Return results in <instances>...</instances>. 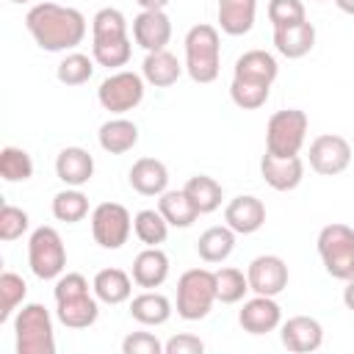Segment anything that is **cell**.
Wrapping results in <instances>:
<instances>
[{
  "label": "cell",
  "mask_w": 354,
  "mask_h": 354,
  "mask_svg": "<svg viewBox=\"0 0 354 354\" xmlns=\"http://www.w3.org/2000/svg\"><path fill=\"white\" fill-rule=\"evenodd\" d=\"M260 174L263 180L274 188V191H293L301 180H304V163L299 155L290 158H277L271 152H266L260 158Z\"/></svg>",
  "instance_id": "obj_16"
},
{
  "label": "cell",
  "mask_w": 354,
  "mask_h": 354,
  "mask_svg": "<svg viewBox=\"0 0 354 354\" xmlns=\"http://www.w3.org/2000/svg\"><path fill=\"white\" fill-rule=\"evenodd\" d=\"M53 216L58 221H66V224H77L88 216V196L80 191V188H66V191H58L53 196Z\"/></svg>",
  "instance_id": "obj_31"
},
{
  "label": "cell",
  "mask_w": 354,
  "mask_h": 354,
  "mask_svg": "<svg viewBox=\"0 0 354 354\" xmlns=\"http://www.w3.org/2000/svg\"><path fill=\"white\" fill-rule=\"evenodd\" d=\"M55 174L64 185L80 188L94 177V158L83 147H66L55 158Z\"/></svg>",
  "instance_id": "obj_17"
},
{
  "label": "cell",
  "mask_w": 354,
  "mask_h": 354,
  "mask_svg": "<svg viewBox=\"0 0 354 354\" xmlns=\"http://www.w3.org/2000/svg\"><path fill=\"white\" fill-rule=\"evenodd\" d=\"M213 274H216V301H221V304H238L246 296L249 279H246L243 271L227 266V268H218Z\"/></svg>",
  "instance_id": "obj_35"
},
{
  "label": "cell",
  "mask_w": 354,
  "mask_h": 354,
  "mask_svg": "<svg viewBox=\"0 0 354 354\" xmlns=\"http://www.w3.org/2000/svg\"><path fill=\"white\" fill-rule=\"evenodd\" d=\"M91 288H94V296L100 301H105V304H122V301H127L133 296V279L122 268H102V271H97Z\"/></svg>",
  "instance_id": "obj_25"
},
{
  "label": "cell",
  "mask_w": 354,
  "mask_h": 354,
  "mask_svg": "<svg viewBox=\"0 0 354 354\" xmlns=\"http://www.w3.org/2000/svg\"><path fill=\"white\" fill-rule=\"evenodd\" d=\"M224 221L238 235H252L266 224V205L252 194H241L224 207Z\"/></svg>",
  "instance_id": "obj_13"
},
{
  "label": "cell",
  "mask_w": 354,
  "mask_h": 354,
  "mask_svg": "<svg viewBox=\"0 0 354 354\" xmlns=\"http://www.w3.org/2000/svg\"><path fill=\"white\" fill-rule=\"evenodd\" d=\"M315 3H324V0H315Z\"/></svg>",
  "instance_id": "obj_49"
},
{
  "label": "cell",
  "mask_w": 354,
  "mask_h": 354,
  "mask_svg": "<svg viewBox=\"0 0 354 354\" xmlns=\"http://www.w3.org/2000/svg\"><path fill=\"white\" fill-rule=\"evenodd\" d=\"M343 304L354 313V277H351V279H346V288H343Z\"/></svg>",
  "instance_id": "obj_46"
},
{
  "label": "cell",
  "mask_w": 354,
  "mask_h": 354,
  "mask_svg": "<svg viewBox=\"0 0 354 354\" xmlns=\"http://www.w3.org/2000/svg\"><path fill=\"white\" fill-rule=\"evenodd\" d=\"M28 285L19 274L14 271H3L0 274V321H8L11 313L25 301Z\"/></svg>",
  "instance_id": "obj_37"
},
{
  "label": "cell",
  "mask_w": 354,
  "mask_h": 354,
  "mask_svg": "<svg viewBox=\"0 0 354 354\" xmlns=\"http://www.w3.org/2000/svg\"><path fill=\"white\" fill-rule=\"evenodd\" d=\"M268 91H271V86L241 80V77H232V83H230V97H232V102L241 111H257V108H263L266 100H268Z\"/></svg>",
  "instance_id": "obj_36"
},
{
  "label": "cell",
  "mask_w": 354,
  "mask_h": 354,
  "mask_svg": "<svg viewBox=\"0 0 354 354\" xmlns=\"http://www.w3.org/2000/svg\"><path fill=\"white\" fill-rule=\"evenodd\" d=\"M91 75H94V58H88L83 53H69L55 69V77L64 86H83Z\"/></svg>",
  "instance_id": "obj_38"
},
{
  "label": "cell",
  "mask_w": 354,
  "mask_h": 354,
  "mask_svg": "<svg viewBox=\"0 0 354 354\" xmlns=\"http://www.w3.org/2000/svg\"><path fill=\"white\" fill-rule=\"evenodd\" d=\"M141 6V11H163L171 0H136Z\"/></svg>",
  "instance_id": "obj_45"
},
{
  "label": "cell",
  "mask_w": 354,
  "mask_h": 354,
  "mask_svg": "<svg viewBox=\"0 0 354 354\" xmlns=\"http://www.w3.org/2000/svg\"><path fill=\"white\" fill-rule=\"evenodd\" d=\"M205 343L196 335H174L163 343V354H202Z\"/></svg>",
  "instance_id": "obj_44"
},
{
  "label": "cell",
  "mask_w": 354,
  "mask_h": 354,
  "mask_svg": "<svg viewBox=\"0 0 354 354\" xmlns=\"http://www.w3.org/2000/svg\"><path fill=\"white\" fill-rule=\"evenodd\" d=\"M130 185L141 196H160L169 185V169L158 158H138L130 166Z\"/></svg>",
  "instance_id": "obj_19"
},
{
  "label": "cell",
  "mask_w": 354,
  "mask_h": 354,
  "mask_svg": "<svg viewBox=\"0 0 354 354\" xmlns=\"http://www.w3.org/2000/svg\"><path fill=\"white\" fill-rule=\"evenodd\" d=\"M133 39L147 53L166 50L171 39V19L166 17V11H141L133 19Z\"/></svg>",
  "instance_id": "obj_15"
},
{
  "label": "cell",
  "mask_w": 354,
  "mask_h": 354,
  "mask_svg": "<svg viewBox=\"0 0 354 354\" xmlns=\"http://www.w3.org/2000/svg\"><path fill=\"white\" fill-rule=\"evenodd\" d=\"M235 230H230L227 224L224 227H210V230H205L202 235H199V241H196V252H199V257L205 260V263H224L230 254H232V249H235Z\"/></svg>",
  "instance_id": "obj_28"
},
{
  "label": "cell",
  "mask_w": 354,
  "mask_h": 354,
  "mask_svg": "<svg viewBox=\"0 0 354 354\" xmlns=\"http://www.w3.org/2000/svg\"><path fill=\"white\" fill-rule=\"evenodd\" d=\"M53 293H55V301H66V299H75V296H86V293H88V279H86L83 274H77V271L61 274L58 282H55V288H53Z\"/></svg>",
  "instance_id": "obj_42"
},
{
  "label": "cell",
  "mask_w": 354,
  "mask_h": 354,
  "mask_svg": "<svg viewBox=\"0 0 354 354\" xmlns=\"http://www.w3.org/2000/svg\"><path fill=\"white\" fill-rule=\"evenodd\" d=\"M28 266L39 279H58L66 268V249L55 227H36L28 241Z\"/></svg>",
  "instance_id": "obj_7"
},
{
  "label": "cell",
  "mask_w": 354,
  "mask_h": 354,
  "mask_svg": "<svg viewBox=\"0 0 354 354\" xmlns=\"http://www.w3.org/2000/svg\"><path fill=\"white\" fill-rule=\"evenodd\" d=\"M238 324L249 335H268L282 324V307L274 301V296L254 293V299L243 301V307L238 313Z\"/></svg>",
  "instance_id": "obj_12"
},
{
  "label": "cell",
  "mask_w": 354,
  "mask_h": 354,
  "mask_svg": "<svg viewBox=\"0 0 354 354\" xmlns=\"http://www.w3.org/2000/svg\"><path fill=\"white\" fill-rule=\"evenodd\" d=\"M185 72L194 83H213L221 72V41L218 30L207 22L194 25L185 33Z\"/></svg>",
  "instance_id": "obj_2"
},
{
  "label": "cell",
  "mask_w": 354,
  "mask_h": 354,
  "mask_svg": "<svg viewBox=\"0 0 354 354\" xmlns=\"http://www.w3.org/2000/svg\"><path fill=\"white\" fill-rule=\"evenodd\" d=\"M133 232L144 246H158L169 235V221L163 218L160 210H138L133 218Z\"/></svg>",
  "instance_id": "obj_33"
},
{
  "label": "cell",
  "mask_w": 354,
  "mask_h": 354,
  "mask_svg": "<svg viewBox=\"0 0 354 354\" xmlns=\"http://www.w3.org/2000/svg\"><path fill=\"white\" fill-rule=\"evenodd\" d=\"M127 39V19L119 8H100L91 19V41H116Z\"/></svg>",
  "instance_id": "obj_32"
},
{
  "label": "cell",
  "mask_w": 354,
  "mask_h": 354,
  "mask_svg": "<svg viewBox=\"0 0 354 354\" xmlns=\"http://www.w3.org/2000/svg\"><path fill=\"white\" fill-rule=\"evenodd\" d=\"M28 227H30V218L22 207L3 205V210H0V241H17L28 232Z\"/></svg>",
  "instance_id": "obj_41"
},
{
  "label": "cell",
  "mask_w": 354,
  "mask_h": 354,
  "mask_svg": "<svg viewBox=\"0 0 354 354\" xmlns=\"http://www.w3.org/2000/svg\"><path fill=\"white\" fill-rule=\"evenodd\" d=\"M158 210L163 213V218L169 221V227H191L199 218V210L194 207V202L188 199L185 191H163L158 199Z\"/></svg>",
  "instance_id": "obj_29"
},
{
  "label": "cell",
  "mask_w": 354,
  "mask_h": 354,
  "mask_svg": "<svg viewBox=\"0 0 354 354\" xmlns=\"http://www.w3.org/2000/svg\"><path fill=\"white\" fill-rule=\"evenodd\" d=\"M307 127H310V119L299 108H285V111L271 113L268 127H266V152L277 158L299 155L307 138Z\"/></svg>",
  "instance_id": "obj_6"
},
{
  "label": "cell",
  "mask_w": 354,
  "mask_h": 354,
  "mask_svg": "<svg viewBox=\"0 0 354 354\" xmlns=\"http://www.w3.org/2000/svg\"><path fill=\"white\" fill-rule=\"evenodd\" d=\"M216 301V274L207 268H188L177 279V315L202 321Z\"/></svg>",
  "instance_id": "obj_5"
},
{
  "label": "cell",
  "mask_w": 354,
  "mask_h": 354,
  "mask_svg": "<svg viewBox=\"0 0 354 354\" xmlns=\"http://www.w3.org/2000/svg\"><path fill=\"white\" fill-rule=\"evenodd\" d=\"M335 6H337L343 14H351V17H354V0H335Z\"/></svg>",
  "instance_id": "obj_47"
},
{
  "label": "cell",
  "mask_w": 354,
  "mask_h": 354,
  "mask_svg": "<svg viewBox=\"0 0 354 354\" xmlns=\"http://www.w3.org/2000/svg\"><path fill=\"white\" fill-rule=\"evenodd\" d=\"M282 346L296 354L318 351L324 343V326L310 315H293L282 324Z\"/></svg>",
  "instance_id": "obj_14"
},
{
  "label": "cell",
  "mask_w": 354,
  "mask_h": 354,
  "mask_svg": "<svg viewBox=\"0 0 354 354\" xmlns=\"http://www.w3.org/2000/svg\"><path fill=\"white\" fill-rule=\"evenodd\" d=\"M25 28L33 41L47 53H64L83 41L86 17L72 6L58 3H36L25 14Z\"/></svg>",
  "instance_id": "obj_1"
},
{
  "label": "cell",
  "mask_w": 354,
  "mask_h": 354,
  "mask_svg": "<svg viewBox=\"0 0 354 354\" xmlns=\"http://www.w3.org/2000/svg\"><path fill=\"white\" fill-rule=\"evenodd\" d=\"M100 299L97 296H91V293H86V296H75V299H66V301H55V315H58V321L64 324V326H69V329H86V326H91L94 321H97V315H100V304H97Z\"/></svg>",
  "instance_id": "obj_26"
},
{
  "label": "cell",
  "mask_w": 354,
  "mask_h": 354,
  "mask_svg": "<svg viewBox=\"0 0 354 354\" xmlns=\"http://www.w3.org/2000/svg\"><path fill=\"white\" fill-rule=\"evenodd\" d=\"M351 163V147L343 136H335V133H324L318 138H313L310 144V166L313 171L324 174V177H332V174H340L346 171Z\"/></svg>",
  "instance_id": "obj_10"
},
{
  "label": "cell",
  "mask_w": 354,
  "mask_h": 354,
  "mask_svg": "<svg viewBox=\"0 0 354 354\" xmlns=\"http://www.w3.org/2000/svg\"><path fill=\"white\" fill-rule=\"evenodd\" d=\"M274 47L285 58H304L315 47V28L313 22H299L290 28H277L274 30Z\"/></svg>",
  "instance_id": "obj_21"
},
{
  "label": "cell",
  "mask_w": 354,
  "mask_h": 354,
  "mask_svg": "<svg viewBox=\"0 0 354 354\" xmlns=\"http://www.w3.org/2000/svg\"><path fill=\"white\" fill-rule=\"evenodd\" d=\"M130 315L144 326H160L171 318V301L158 290H144L130 301Z\"/></svg>",
  "instance_id": "obj_27"
},
{
  "label": "cell",
  "mask_w": 354,
  "mask_h": 354,
  "mask_svg": "<svg viewBox=\"0 0 354 354\" xmlns=\"http://www.w3.org/2000/svg\"><path fill=\"white\" fill-rule=\"evenodd\" d=\"M141 75L149 86L166 88V86L177 83V77L183 75V64L169 50H155V53H147V58L141 64Z\"/></svg>",
  "instance_id": "obj_22"
},
{
  "label": "cell",
  "mask_w": 354,
  "mask_h": 354,
  "mask_svg": "<svg viewBox=\"0 0 354 354\" xmlns=\"http://www.w3.org/2000/svg\"><path fill=\"white\" fill-rule=\"evenodd\" d=\"M318 254L329 277L335 279H351L354 277V230L348 224H326L318 232Z\"/></svg>",
  "instance_id": "obj_4"
},
{
  "label": "cell",
  "mask_w": 354,
  "mask_h": 354,
  "mask_svg": "<svg viewBox=\"0 0 354 354\" xmlns=\"http://www.w3.org/2000/svg\"><path fill=\"white\" fill-rule=\"evenodd\" d=\"M91 55L100 66H108V69H116V66H124L133 55V44L130 39H116V41H91Z\"/></svg>",
  "instance_id": "obj_39"
},
{
  "label": "cell",
  "mask_w": 354,
  "mask_h": 354,
  "mask_svg": "<svg viewBox=\"0 0 354 354\" xmlns=\"http://www.w3.org/2000/svg\"><path fill=\"white\" fill-rule=\"evenodd\" d=\"M183 191L188 194V199L194 202V207L199 210V216L218 210V205H221V199H224L221 185H218L213 177H207V174H194V177L185 183Z\"/></svg>",
  "instance_id": "obj_30"
},
{
  "label": "cell",
  "mask_w": 354,
  "mask_h": 354,
  "mask_svg": "<svg viewBox=\"0 0 354 354\" xmlns=\"http://www.w3.org/2000/svg\"><path fill=\"white\" fill-rule=\"evenodd\" d=\"M166 277H169V257H166L163 249L147 246L144 252L136 254V260H133V282L138 288H147V290L160 288L166 282Z\"/></svg>",
  "instance_id": "obj_18"
},
{
  "label": "cell",
  "mask_w": 354,
  "mask_h": 354,
  "mask_svg": "<svg viewBox=\"0 0 354 354\" xmlns=\"http://www.w3.org/2000/svg\"><path fill=\"white\" fill-rule=\"evenodd\" d=\"M268 19L277 28H290V25H299L304 22V3L301 0H271L268 3Z\"/></svg>",
  "instance_id": "obj_40"
},
{
  "label": "cell",
  "mask_w": 354,
  "mask_h": 354,
  "mask_svg": "<svg viewBox=\"0 0 354 354\" xmlns=\"http://www.w3.org/2000/svg\"><path fill=\"white\" fill-rule=\"evenodd\" d=\"M0 177L6 183H25L33 177V160L19 147H3L0 149Z\"/></svg>",
  "instance_id": "obj_34"
},
{
  "label": "cell",
  "mask_w": 354,
  "mask_h": 354,
  "mask_svg": "<svg viewBox=\"0 0 354 354\" xmlns=\"http://www.w3.org/2000/svg\"><path fill=\"white\" fill-rule=\"evenodd\" d=\"M97 100L111 113H127V111H133L144 100V75L130 72V69H122V72L108 75L100 83V88H97Z\"/></svg>",
  "instance_id": "obj_8"
},
{
  "label": "cell",
  "mask_w": 354,
  "mask_h": 354,
  "mask_svg": "<svg viewBox=\"0 0 354 354\" xmlns=\"http://www.w3.org/2000/svg\"><path fill=\"white\" fill-rule=\"evenodd\" d=\"M124 354H163V343L152 332H133L122 340Z\"/></svg>",
  "instance_id": "obj_43"
},
{
  "label": "cell",
  "mask_w": 354,
  "mask_h": 354,
  "mask_svg": "<svg viewBox=\"0 0 354 354\" xmlns=\"http://www.w3.org/2000/svg\"><path fill=\"white\" fill-rule=\"evenodd\" d=\"M133 232V218L119 202H100L91 210V235L102 249H122Z\"/></svg>",
  "instance_id": "obj_9"
},
{
  "label": "cell",
  "mask_w": 354,
  "mask_h": 354,
  "mask_svg": "<svg viewBox=\"0 0 354 354\" xmlns=\"http://www.w3.org/2000/svg\"><path fill=\"white\" fill-rule=\"evenodd\" d=\"M8 3H30V0H8Z\"/></svg>",
  "instance_id": "obj_48"
},
{
  "label": "cell",
  "mask_w": 354,
  "mask_h": 354,
  "mask_svg": "<svg viewBox=\"0 0 354 354\" xmlns=\"http://www.w3.org/2000/svg\"><path fill=\"white\" fill-rule=\"evenodd\" d=\"M257 0H218V25L227 36H243L252 30Z\"/></svg>",
  "instance_id": "obj_23"
},
{
  "label": "cell",
  "mask_w": 354,
  "mask_h": 354,
  "mask_svg": "<svg viewBox=\"0 0 354 354\" xmlns=\"http://www.w3.org/2000/svg\"><path fill=\"white\" fill-rule=\"evenodd\" d=\"M277 58L266 50H246L238 61H235V69H232V77H241V80H252V83H266L271 86L277 80Z\"/></svg>",
  "instance_id": "obj_20"
},
{
  "label": "cell",
  "mask_w": 354,
  "mask_h": 354,
  "mask_svg": "<svg viewBox=\"0 0 354 354\" xmlns=\"http://www.w3.org/2000/svg\"><path fill=\"white\" fill-rule=\"evenodd\" d=\"M249 290L260 296H279L288 288V266L277 254H260L246 268Z\"/></svg>",
  "instance_id": "obj_11"
},
{
  "label": "cell",
  "mask_w": 354,
  "mask_h": 354,
  "mask_svg": "<svg viewBox=\"0 0 354 354\" xmlns=\"http://www.w3.org/2000/svg\"><path fill=\"white\" fill-rule=\"evenodd\" d=\"M14 335L17 354H55L53 318L44 304H22V310L14 318Z\"/></svg>",
  "instance_id": "obj_3"
},
{
  "label": "cell",
  "mask_w": 354,
  "mask_h": 354,
  "mask_svg": "<svg viewBox=\"0 0 354 354\" xmlns=\"http://www.w3.org/2000/svg\"><path fill=\"white\" fill-rule=\"evenodd\" d=\"M97 138H100V147H102L105 152H111V155H124V152H130V149L138 144V127H136V122H130V119H124V116H116V119H108V122L100 127Z\"/></svg>",
  "instance_id": "obj_24"
}]
</instances>
